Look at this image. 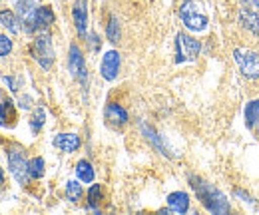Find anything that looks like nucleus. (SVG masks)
<instances>
[{
    "instance_id": "obj_1",
    "label": "nucleus",
    "mask_w": 259,
    "mask_h": 215,
    "mask_svg": "<svg viewBox=\"0 0 259 215\" xmlns=\"http://www.w3.org/2000/svg\"><path fill=\"white\" fill-rule=\"evenodd\" d=\"M190 185L195 191L199 203L213 215H224L231 211V205H229V199L226 195L215 187V185L207 184L205 180L197 178V176H190Z\"/></svg>"
},
{
    "instance_id": "obj_2",
    "label": "nucleus",
    "mask_w": 259,
    "mask_h": 215,
    "mask_svg": "<svg viewBox=\"0 0 259 215\" xmlns=\"http://www.w3.org/2000/svg\"><path fill=\"white\" fill-rule=\"evenodd\" d=\"M180 18L184 22V26L192 32H203L207 30V16L201 10V6L195 0H184L180 6Z\"/></svg>"
},
{
    "instance_id": "obj_3",
    "label": "nucleus",
    "mask_w": 259,
    "mask_h": 215,
    "mask_svg": "<svg viewBox=\"0 0 259 215\" xmlns=\"http://www.w3.org/2000/svg\"><path fill=\"white\" fill-rule=\"evenodd\" d=\"M233 60H235L239 72L245 78L259 80V52L249 50V48H235L233 50Z\"/></svg>"
},
{
    "instance_id": "obj_4",
    "label": "nucleus",
    "mask_w": 259,
    "mask_h": 215,
    "mask_svg": "<svg viewBox=\"0 0 259 215\" xmlns=\"http://www.w3.org/2000/svg\"><path fill=\"white\" fill-rule=\"evenodd\" d=\"M199 52H201V44H199V40H195L194 36H190L186 32H180L176 36V62L178 64L197 60Z\"/></svg>"
},
{
    "instance_id": "obj_5",
    "label": "nucleus",
    "mask_w": 259,
    "mask_h": 215,
    "mask_svg": "<svg viewBox=\"0 0 259 215\" xmlns=\"http://www.w3.org/2000/svg\"><path fill=\"white\" fill-rule=\"evenodd\" d=\"M32 56L44 70H50L52 62H54V48H52V40L50 34H38V38L32 44Z\"/></svg>"
},
{
    "instance_id": "obj_6",
    "label": "nucleus",
    "mask_w": 259,
    "mask_h": 215,
    "mask_svg": "<svg viewBox=\"0 0 259 215\" xmlns=\"http://www.w3.org/2000/svg\"><path fill=\"white\" fill-rule=\"evenodd\" d=\"M68 68H70L72 78H76L82 86H86V82H88L86 60H84V56H82V52H80V48L76 44H72L70 50H68Z\"/></svg>"
},
{
    "instance_id": "obj_7",
    "label": "nucleus",
    "mask_w": 259,
    "mask_h": 215,
    "mask_svg": "<svg viewBox=\"0 0 259 215\" xmlns=\"http://www.w3.org/2000/svg\"><path fill=\"white\" fill-rule=\"evenodd\" d=\"M8 167H10V174L14 176V180L20 185L28 184V161L24 159V155L20 150H10L8 152Z\"/></svg>"
},
{
    "instance_id": "obj_8",
    "label": "nucleus",
    "mask_w": 259,
    "mask_h": 215,
    "mask_svg": "<svg viewBox=\"0 0 259 215\" xmlns=\"http://www.w3.org/2000/svg\"><path fill=\"white\" fill-rule=\"evenodd\" d=\"M120 64H122L120 54H118L116 50H108V52L104 54V58H102V64H100V74H102V78L108 80V82H114V80L118 78Z\"/></svg>"
},
{
    "instance_id": "obj_9",
    "label": "nucleus",
    "mask_w": 259,
    "mask_h": 215,
    "mask_svg": "<svg viewBox=\"0 0 259 215\" xmlns=\"http://www.w3.org/2000/svg\"><path fill=\"white\" fill-rule=\"evenodd\" d=\"M72 18L80 36H86L88 28V0H76L72 6Z\"/></svg>"
},
{
    "instance_id": "obj_10",
    "label": "nucleus",
    "mask_w": 259,
    "mask_h": 215,
    "mask_svg": "<svg viewBox=\"0 0 259 215\" xmlns=\"http://www.w3.org/2000/svg\"><path fill=\"white\" fill-rule=\"evenodd\" d=\"M104 116H106L108 123L114 125V127H122V125L128 123V112H126L120 104H116V102H110V104L106 106Z\"/></svg>"
},
{
    "instance_id": "obj_11",
    "label": "nucleus",
    "mask_w": 259,
    "mask_h": 215,
    "mask_svg": "<svg viewBox=\"0 0 259 215\" xmlns=\"http://www.w3.org/2000/svg\"><path fill=\"white\" fill-rule=\"evenodd\" d=\"M52 144H54L58 150H62L64 154H74V152L82 146L80 136H76V134H58V136L52 140Z\"/></svg>"
},
{
    "instance_id": "obj_12",
    "label": "nucleus",
    "mask_w": 259,
    "mask_h": 215,
    "mask_svg": "<svg viewBox=\"0 0 259 215\" xmlns=\"http://www.w3.org/2000/svg\"><path fill=\"white\" fill-rule=\"evenodd\" d=\"M16 8H18V14H20V18H22V24L26 26V32H34V30H36V26H34L36 6H34L32 0H18Z\"/></svg>"
},
{
    "instance_id": "obj_13",
    "label": "nucleus",
    "mask_w": 259,
    "mask_h": 215,
    "mask_svg": "<svg viewBox=\"0 0 259 215\" xmlns=\"http://www.w3.org/2000/svg\"><path fill=\"white\" fill-rule=\"evenodd\" d=\"M167 207L174 213H186L190 209V195L186 191H174L167 195Z\"/></svg>"
},
{
    "instance_id": "obj_14",
    "label": "nucleus",
    "mask_w": 259,
    "mask_h": 215,
    "mask_svg": "<svg viewBox=\"0 0 259 215\" xmlns=\"http://www.w3.org/2000/svg\"><path fill=\"white\" fill-rule=\"evenodd\" d=\"M239 24L247 32H251L253 36H259V14L255 10L241 8L239 10Z\"/></svg>"
},
{
    "instance_id": "obj_15",
    "label": "nucleus",
    "mask_w": 259,
    "mask_h": 215,
    "mask_svg": "<svg viewBox=\"0 0 259 215\" xmlns=\"http://www.w3.org/2000/svg\"><path fill=\"white\" fill-rule=\"evenodd\" d=\"M54 22V12H52V8L50 6H38L36 8V16H34V26H36V30L38 28H48L50 24Z\"/></svg>"
},
{
    "instance_id": "obj_16",
    "label": "nucleus",
    "mask_w": 259,
    "mask_h": 215,
    "mask_svg": "<svg viewBox=\"0 0 259 215\" xmlns=\"http://www.w3.org/2000/svg\"><path fill=\"white\" fill-rule=\"evenodd\" d=\"M76 176H78V180H80V182H84V184H92L96 174H94V167H92V163H90V161L80 159V161L76 163Z\"/></svg>"
},
{
    "instance_id": "obj_17",
    "label": "nucleus",
    "mask_w": 259,
    "mask_h": 215,
    "mask_svg": "<svg viewBox=\"0 0 259 215\" xmlns=\"http://www.w3.org/2000/svg\"><path fill=\"white\" fill-rule=\"evenodd\" d=\"M259 123V100H251L245 106V125L249 130H255Z\"/></svg>"
},
{
    "instance_id": "obj_18",
    "label": "nucleus",
    "mask_w": 259,
    "mask_h": 215,
    "mask_svg": "<svg viewBox=\"0 0 259 215\" xmlns=\"http://www.w3.org/2000/svg\"><path fill=\"white\" fill-rule=\"evenodd\" d=\"M140 127H142V134L146 136V140H148V142H150V144H152L160 154L167 155V152H165V148H163V144H162V140H160V136L156 134V130H152L148 123H142Z\"/></svg>"
},
{
    "instance_id": "obj_19",
    "label": "nucleus",
    "mask_w": 259,
    "mask_h": 215,
    "mask_svg": "<svg viewBox=\"0 0 259 215\" xmlns=\"http://www.w3.org/2000/svg\"><path fill=\"white\" fill-rule=\"evenodd\" d=\"M0 22L4 24V28L8 32H12V34H18L20 32V22H18V18L14 16V12H10V10H0Z\"/></svg>"
},
{
    "instance_id": "obj_20",
    "label": "nucleus",
    "mask_w": 259,
    "mask_h": 215,
    "mask_svg": "<svg viewBox=\"0 0 259 215\" xmlns=\"http://www.w3.org/2000/svg\"><path fill=\"white\" fill-rule=\"evenodd\" d=\"M120 24H118V18L112 14L110 16V20H108V26H106V36H108V40L112 42V44H116V42H120Z\"/></svg>"
},
{
    "instance_id": "obj_21",
    "label": "nucleus",
    "mask_w": 259,
    "mask_h": 215,
    "mask_svg": "<svg viewBox=\"0 0 259 215\" xmlns=\"http://www.w3.org/2000/svg\"><path fill=\"white\" fill-rule=\"evenodd\" d=\"M102 201V185L94 184L90 189H88V209L92 211H98V205Z\"/></svg>"
},
{
    "instance_id": "obj_22",
    "label": "nucleus",
    "mask_w": 259,
    "mask_h": 215,
    "mask_svg": "<svg viewBox=\"0 0 259 215\" xmlns=\"http://www.w3.org/2000/svg\"><path fill=\"white\" fill-rule=\"evenodd\" d=\"M66 197H68L70 201H74V203L82 199V185L78 184L76 180L66 182Z\"/></svg>"
},
{
    "instance_id": "obj_23",
    "label": "nucleus",
    "mask_w": 259,
    "mask_h": 215,
    "mask_svg": "<svg viewBox=\"0 0 259 215\" xmlns=\"http://www.w3.org/2000/svg\"><path fill=\"white\" fill-rule=\"evenodd\" d=\"M28 174L32 180H40L44 176V159L42 157H32L28 161Z\"/></svg>"
},
{
    "instance_id": "obj_24",
    "label": "nucleus",
    "mask_w": 259,
    "mask_h": 215,
    "mask_svg": "<svg viewBox=\"0 0 259 215\" xmlns=\"http://www.w3.org/2000/svg\"><path fill=\"white\" fill-rule=\"evenodd\" d=\"M233 195H235L241 203H245V205H249V207H259L257 199H255L253 195H249L245 189H233Z\"/></svg>"
},
{
    "instance_id": "obj_25",
    "label": "nucleus",
    "mask_w": 259,
    "mask_h": 215,
    "mask_svg": "<svg viewBox=\"0 0 259 215\" xmlns=\"http://www.w3.org/2000/svg\"><path fill=\"white\" fill-rule=\"evenodd\" d=\"M44 118H46V112H44V108H36V110H34L32 120H30V127H32L34 134L42 130V125H44Z\"/></svg>"
},
{
    "instance_id": "obj_26",
    "label": "nucleus",
    "mask_w": 259,
    "mask_h": 215,
    "mask_svg": "<svg viewBox=\"0 0 259 215\" xmlns=\"http://www.w3.org/2000/svg\"><path fill=\"white\" fill-rule=\"evenodd\" d=\"M10 50H12V40L4 34V36H0V58H4V56H8L10 54Z\"/></svg>"
},
{
    "instance_id": "obj_27",
    "label": "nucleus",
    "mask_w": 259,
    "mask_h": 215,
    "mask_svg": "<svg viewBox=\"0 0 259 215\" xmlns=\"http://www.w3.org/2000/svg\"><path fill=\"white\" fill-rule=\"evenodd\" d=\"M88 44H92V50H98V48H100V40H98L96 34H90V36H88Z\"/></svg>"
},
{
    "instance_id": "obj_28",
    "label": "nucleus",
    "mask_w": 259,
    "mask_h": 215,
    "mask_svg": "<svg viewBox=\"0 0 259 215\" xmlns=\"http://www.w3.org/2000/svg\"><path fill=\"white\" fill-rule=\"evenodd\" d=\"M4 84H8L12 92H16V90H18V88H16V82H14V78H10V76H6V78H4Z\"/></svg>"
},
{
    "instance_id": "obj_29",
    "label": "nucleus",
    "mask_w": 259,
    "mask_h": 215,
    "mask_svg": "<svg viewBox=\"0 0 259 215\" xmlns=\"http://www.w3.org/2000/svg\"><path fill=\"white\" fill-rule=\"evenodd\" d=\"M22 110H28L30 108V98H20V104H18Z\"/></svg>"
},
{
    "instance_id": "obj_30",
    "label": "nucleus",
    "mask_w": 259,
    "mask_h": 215,
    "mask_svg": "<svg viewBox=\"0 0 259 215\" xmlns=\"http://www.w3.org/2000/svg\"><path fill=\"white\" fill-rule=\"evenodd\" d=\"M0 125H4V106L0 104Z\"/></svg>"
},
{
    "instance_id": "obj_31",
    "label": "nucleus",
    "mask_w": 259,
    "mask_h": 215,
    "mask_svg": "<svg viewBox=\"0 0 259 215\" xmlns=\"http://www.w3.org/2000/svg\"><path fill=\"white\" fill-rule=\"evenodd\" d=\"M245 2H249L253 8H257V10H259V0H245Z\"/></svg>"
},
{
    "instance_id": "obj_32",
    "label": "nucleus",
    "mask_w": 259,
    "mask_h": 215,
    "mask_svg": "<svg viewBox=\"0 0 259 215\" xmlns=\"http://www.w3.org/2000/svg\"><path fill=\"white\" fill-rule=\"evenodd\" d=\"M4 184V171H2V167H0V187Z\"/></svg>"
},
{
    "instance_id": "obj_33",
    "label": "nucleus",
    "mask_w": 259,
    "mask_h": 215,
    "mask_svg": "<svg viewBox=\"0 0 259 215\" xmlns=\"http://www.w3.org/2000/svg\"><path fill=\"white\" fill-rule=\"evenodd\" d=\"M255 130H257V134H259V123H257V125H255Z\"/></svg>"
}]
</instances>
